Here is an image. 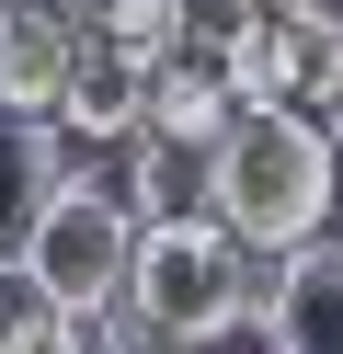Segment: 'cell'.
I'll return each mask as SVG.
<instances>
[{
  "label": "cell",
  "instance_id": "1",
  "mask_svg": "<svg viewBox=\"0 0 343 354\" xmlns=\"http://www.w3.org/2000/svg\"><path fill=\"white\" fill-rule=\"evenodd\" d=\"M206 206H218L252 252L286 263L297 240H320V217L343 206V138L309 115V103H252V115H229V138H218Z\"/></svg>",
  "mask_w": 343,
  "mask_h": 354
},
{
  "label": "cell",
  "instance_id": "2",
  "mask_svg": "<svg viewBox=\"0 0 343 354\" xmlns=\"http://www.w3.org/2000/svg\"><path fill=\"white\" fill-rule=\"evenodd\" d=\"M126 297L149 308L172 343H229L240 320H263V274H252V240L229 229L218 206L195 217H137V263H126Z\"/></svg>",
  "mask_w": 343,
  "mask_h": 354
},
{
  "label": "cell",
  "instance_id": "3",
  "mask_svg": "<svg viewBox=\"0 0 343 354\" xmlns=\"http://www.w3.org/2000/svg\"><path fill=\"white\" fill-rule=\"evenodd\" d=\"M12 263H23V274H35L58 308H80V320H91V308L126 297L137 206H126L114 183H46V206L23 217V252H12Z\"/></svg>",
  "mask_w": 343,
  "mask_h": 354
},
{
  "label": "cell",
  "instance_id": "4",
  "mask_svg": "<svg viewBox=\"0 0 343 354\" xmlns=\"http://www.w3.org/2000/svg\"><path fill=\"white\" fill-rule=\"evenodd\" d=\"M332 24L343 12H320V0H252V12H229L218 24V69L240 92V115L252 103H309V69L332 46Z\"/></svg>",
  "mask_w": 343,
  "mask_h": 354
},
{
  "label": "cell",
  "instance_id": "5",
  "mask_svg": "<svg viewBox=\"0 0 343 354\" xmlns=\"http://www.w3.org/2000/svg\"><path fill=\"white\" fill-rule=\"evenodd\" d=\"M80 46H91L80 12H58V0H0V115H58Z\"/></svg>",
  "mask_w": 343,
  "mask_h": 354
},
{
  "label": "cell",
  "instance_id": "6",
  "mask_svg": "<svg viewBox=\"0 0 343 354\" xmlns=\"http://www.w3.org/2000/svg\"><path fill=\"white\" fill-rule=\"evenodd\" d=\"M46 126H58L69 149H137V126H149V69L114 57V46H80V69H69V92H58Z\"/></svg>",
  "mask_w": 343,
  "mask_h": 354
},
{
  "label": "cell",
  "instance_id": "7",
  "mask_svg": "<svg viewBox=\"0 0 343 354\" xmlns=\"http://www.w3.org/2000/svg\"><path fill=\"white\" fill-rule=\"evenodd\" d=\"M274 354H343V240H297L286 274L263 286Z\"/></svg>",
  "mask_w": 343,
  "mask_h": 354
},
{
  "label": "cell",
  "instance_id": "8",
  "mask_svg": "<svg viewBox=\"0 0 343 354\" xmlns=\"http://www.w3.org/2000/svg\"><path fill=\"white\" fill-rule=\"evenodd\" d=\"M229 115H240V92H229V69L218 57H160L149 69V126H137V138H172V149H218L229 138Z\"/></svg>",
  "mask_w": 343,
  "mask_h": 354
},
{
  "label": "cell",
  "instance_id": "9",
  "mask_svg": "<svg viewBox=\"0 0 343 354\" xmlns=\"http://www.w3.org/2000/svg\"><path fill=\"white\" fill-rule=\"evenodd\" d=\"M206 171H218V149H172V138H137L126 206H137V217H195V206H206Z\"/></svg>",
  "mask_w": 343,
  "mask_h": 354
},
{
  "label": "cell",
  "instance_id": "10",
  "mask_svg": "<svg viewBox=\"0 0 343 354\" xmlns=\"http://www.w3.org/2000/svg\"><path fill=\"white\" fill-rule=\"evenodd\" d=\"M183 35H195V0H91V46L137 57V69H160Z\"/></svg>",
  "mask_w": 343,
  "mask_h": 354
},
{
  "label": "cell",
  "instance_id": "11",
  "mask_svg": "<svg viewBox=\"0 0 343 354\" xmlns=\"http://www.w3.org/2000/svg\"><path fill=\"white\" fill-rule=\"evenodd\" d=\"M58 183V149L35 138V115H0V252H23V217Z\"/></svg>",
  "mask_w": 343,
  "mask_h": 354
},
{
  "label": "cell",
  "instance_id": "12",
  "mask_svg": "<svg viewBox=\"0 0 343 354\" xmlns=\"http://www.w3.org/2000/svg\"><path fill=\"white\" fill-rule=\"evenodd\" d=\"M332 12H343V0H332Z\"/></svg>",
  "mask_w": 343,
  "mask_h": 354
}]
</instances>
